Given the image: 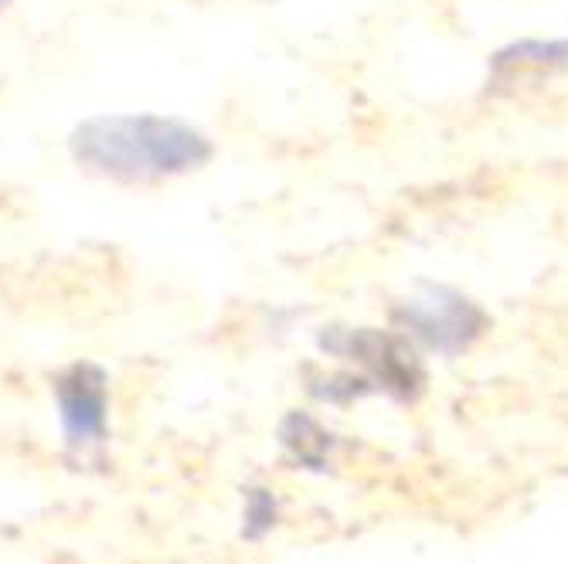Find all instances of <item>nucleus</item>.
<instances>
[{
	"label": "nucleus",
	"instance_id": "nucleus-1",
	"mask_svg": "<svg viewBox=\"0 0 568 564\" xmlns=\"http://www.w3.org/2000/svg\"><path fill=\"white\" fill-rule=\"evenodd\" d=\"M72 161L113 184H164L209 167L215 143L187 120L158 113H113L82 120L69 136Z\"/></svg>",
	"mask_w": 568,
	"mask_h": 564
},
{
	"label": "nucleus",
	"instance_id": "nucleus-2",
	"mask_svg": "<svg viewBox=\"0 0 568 564\" xmlns=\"http://www.w3.org/2000/svg\"><path fill=\"white\" fill-rule=\"evenodd\" d=\"M402 320L412 334H419L439 350L467 347L484 327V314L467 296H459L453 289H439V286H426L423 293L405 299Z\"/></svg>",
	"mask_w": 568,
	"mask_h": 564
},
{
	"label": "nucleus",
	"instance_id": "nucleus-3",
	"mask_svg": "<svg viewBox=\"0 0 568 564\" xmlns=\"http://www.w3.org/2000/svg\"><path fill=\"white\" fill-rule=\"evenodd\" d=\"M59 419L72 445H92L106 435V375L92 361H75L55 381Z\"/></svg>",
	"mask_w": 568,
	"mask_h": 564
},
{
	"label": "nucleus",
	"instance_id": "nucleus-4",
	"mask_svg": "<svg viewBox=\"0 0 568 564\" xmlns=\"http://www.w3.org/2000/svg\"><path fill=\"white\" fill-rule=\"evenodd\" d=\"M568 69V38L555 41H521L500 51L494 62L497 79H521V75H548Z\"/></svg>",
	"mask_w": 568,
	"mask_h": 564
},
{
	"label": "nucleus",
	"instance_id": "nucleus-5",
	"mask_svg": "<svg viewBox=\"0 0 568 564\" xmlns=\"http://www.w3.org/2000/svg\"><path fill=\"white\" fill-rule=\"evenodd\" d=\"M8 4H11V0H0V11H4V8H8Z\"/></svg>",
	"mask_w": 568,
	"mask_h": 564
}]
</instances>
